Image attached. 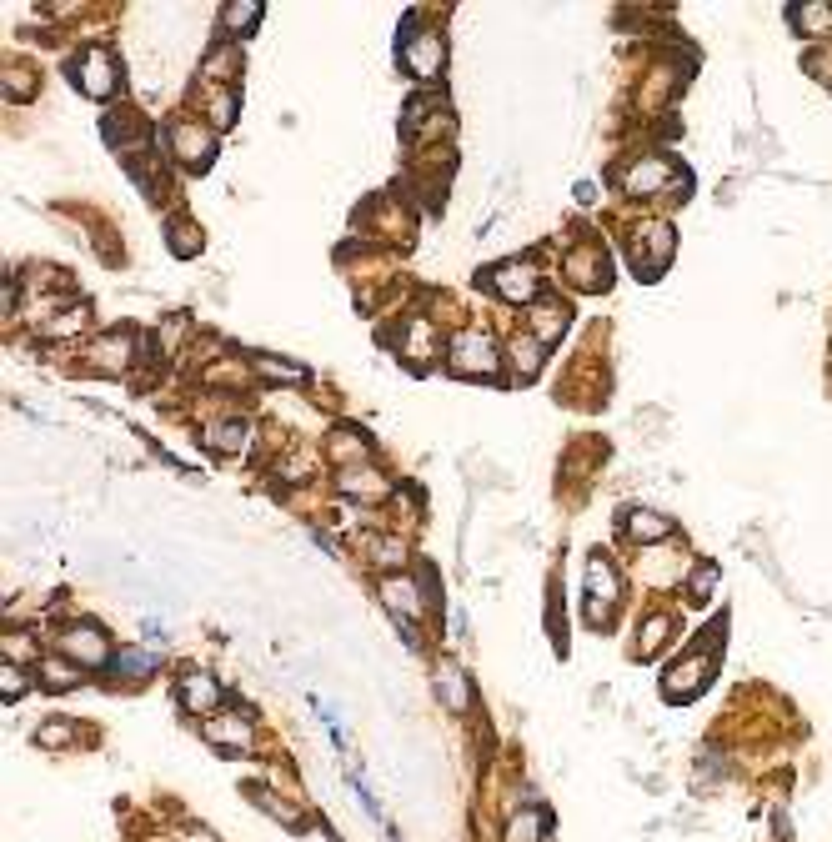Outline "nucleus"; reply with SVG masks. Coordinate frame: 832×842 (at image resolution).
<instances>
[{
    "label": "nucleus",
    "instance_id": "obj_23",
    "mask_svg": "<svg viewBox=\"0 0 832 842\" xmlns=\"http://www.w3.org/2000/svg\"><path fill=\"white\" fill-rule=\"evenodd\" d=\"M106 136H111V141H116L121 151H136V146H146V136H151V131H146V126H141L136 116H111Z\"/></svg>",
    "mask_w": 832,
    "mask_h": 842
},
{
    "label": "nucleus",
    "instance_id": "obj_18",
    "mask_svg": "<svg viewBox=\"0 0 832 842\" xmlns=\"http://www.w3.org/2000/svg\"><path fill=\"white\" fill-rule=\"evenodd\" d=\"M627 537H632V542H662V537H672V522H667L662 512L637 507V512H627Z\"/></svg>",
    "mask_w": 832,
    "mask_h": 842
},
{
    "label": "nucleus",
    "instance_id": "obj_37",
    "mask_svg": "<svg viewBox=\"0 0 832 842\" xmlns=\"http://www.w3.org/2000/svg\"><path fill=\"white\" fill-rule=\"evenodd\" d=\"M231 116H236V101L226 91H216L211 96V126H231Z\"/></svg>",
    "mask_w": 832,
    "mask_h": 842
},
{
    "label": "nucleus",
    "instance_id": "obj_17",
    "mask_svg": "<svg viewBox=\"0 0 832 842\" xmlns=\"http://www.w3.org/2000/svg\"><path fill=\"white\" fill-rule=\"evenodd\" d=\"M567 276L577 281V286H607V266H602V256L592 251V246H582V251H572V261H567Z\"/></svg>",
    "mask_w": 832,
    "mask_h": 842
},
{
    "label": "nucleus",
    "instance_id": "obj_15",
    "mask_svg": "<svg viewBox=\"0 0 832 842\" xmlns=\"http://www.w3.org/2000/svg\"><path fill=\"white\" fill-rule=\"evenodd\" d=\"M341 492L346 497H361V502H381L386 497V477L381 472H371V467H341Z\"/></svg>",
    "mask_w": 832,
    "mask_h": 842
},
{
    "label": "nucleus",
    "instance_id": "obj_27",
    "mask_svg": "<svg viewBox=\"0 0 832 842\" xmlns=\"http://www.w3.org/2000/svg\"><path fill=\"white\" fill-rule=\"evenodd\" d=\"M206 437H211L216 452H241L246 447V427H241V421H221V427H211Z\"/></svg>",
    "mask_w": 832,
    "mask_h": 842
},
{
    "label": "nucleus",
    "instance_id": "obj_25",
    "mask_svg": "<svg viewBox=\"0 0 832 842\" xmlns=\"http://www.w3.org/2000/svg\"><path fill=\"white\" fill-rule=\"evenodd\" d=\"M331 457L346 462V467H351V457L366 462V437H361V432H336V437H331Z\"/></svg>",
    "mask_w": 832,
    "mask_h": 842
},
{
    "label": "nucleus",
    "instance_id": "obj_30",
    "mask_svg": "<svg viewBox=\"0 0 832 842\" xmlns=\"http://www.w3.org/2000/svg\"><path fill=\"white\" fill-rule=\"evenodd\" d=\"M261 21V6H251V0H241V6H226V31H251Z\"/></svg>",
    "mask_w": 832,
    "mask_h": 842
},
{
    "label": "nucleus",
    "instance_id": "obj_28",
    "mask_svg": "<svg viewBox=\"0 0 832 842\" xmlns=\"http://www.w3.org/2000/svg\"><path fill=\"white\" fill-rule=\"evenodd\" d=\"M401 351H406V356H427V351H432V326H427L422 316H411V321H406V341H401Z\"/></svg>",
    "mask_w": 832,
    "mask_h": 842
},
{
    "label": "nucleus",
    "instance_id": "obj_22",
    "mask_svg": "<svg viewBox=\"0 0 832 842\" xmlns=\"http://www.w3.org/2000/svg\"><path fill=\"white\" fill-rule=\"evenodd\" d=\"M6 662H16V667H31L36 672V662H41V647H36V637L31 632H6Z\"/></svg>",
    "mask_w": 832,
    "mask_h": 842
},
{
    "label": "nucleus",
    "instance_id": "obj_6",
    "mask_svg": "<svg viewBox=\"0 0 832 842\" xmlns=\"http://www.w3.org/2000/svg\"><path fill=\"white\" fill-rule=\"evenodd\" d=\"M381 602H386V612L401 617V622H422V617H427V592H422V582H411L406 572H396V577L381 582Z\"/></svg>",
    "mask_w": 832,
    "mask_h": 842
},
{
    "label": "nucleus",
    "instance_id": "obj_40",
    "mask_svg": "<svg viewBox=\"0 0 832 842\" xmlns=\"http://www.w3.org/2000/svg\"><path fill=\"white\" fill-rule=\"evenodd\" d=\"M712 582H717V567H702V572H697V582H692V597H697V602H702V597H707V587H712Z\"/></svg>",
    "mask_w": 832,
    "mask_h": 842
},
{
    "label": "nucleus",
    "instance_id": "obj_33",
    "mask_svg": "<svg viewBox=\"0 0 832 842\" xmlns=\"http://www.w3.org/2000/svg\"><path fill=\"white\" fill-rule=\"evenodd\" d=\"M792 21L807 31H832V6H802V11H792Z\"/></svg>",
    "mask_w": 832,
    "mask_h": 842
},
{
    "label": "nucleus",
    "instance_id": "obj_7",
    "mask_svg": "<svg viewBox=\"0 0 832 842\" xmlns=\"http://www.w3.org/2000/svg\"><path fill=\"white\" fill-rule=\"evenodd\" d=\"M442 36L437 31H416V36H406L401 41V66L416 76V81H432L437 71H442Z\"/></svg>",
    "mask_w": 832,
    "mask_h": 842
},
{
    "label": "nucleus",
    "instance_id": "obj_39",
    "mask_svg": "<svg viewBox=\"0 0 832 842\" xmlns=\"http://www.w3.org/2000/svg\"><path fill=\"white\" fill-rule=\"evenodd\" d=\"M171 236H176V256H191L201 246V231H191V226H171Z\"/></svg>",
    "mask_w": 832,
    "mask_h": 842
},
{
    "label": "nucleus",
    "instance_id": "obj_8",
    "mask_svg": "<svg viewBox=\"0 0 832 842\" xmlns=\"http://www.w3.org/2000/svg\"><path fill=\"white\" fill-rule=\"evenodd\" d=\"M487 286H492L502 301H537V291H542L532 261H507V266H497V271L487 276Z\"/></svg>",
    "mask_w": 832,
    "mask_h": 842
},
{
    "label": "nucleus",
    "instance_id": "obj_19",
    "mask_svg": "<svg viewBox=\"0 0 832 842\" xmlns=\"http://www.w3.org/2000/svg\"><path fill=\"white\" fill-rule=\"evenodd\" d=\"M36 677H41L51 692H66V687L81 682V667H76L71 657H41V662H36Z\"/></svg>",
    "mask_w": 832,
    "mask_h": 842
},
{
    "label": "nucleus",
    "instance_id": "obj_31",
    "mask_svg": "<svg viewBox=\"0 0 832 842\" xmlns=\"http://www.w3.org/2000/svg\"><path fill=\"white\" fill-rule=\"evenodd\" d=\"M0 692H6V702H16L26 692V667L16 662H0Z\"/></svg>",
    "mask_w": 832,
    "mask_h": 842
},
{
    "label": "nucleus",
    "instance_id": "obj_2",
    "mask_svg": "<svg viewBox=\"0 0 832 842\" xmlns=\"http://www.w3.org/2000/svg\"><path fill=\"white\" fill-rule=\"evenodd\" d=\"M56 652L71 657L76 667H111V662H116V657H111V642H106V632H101L96 622H71V627L61 632Z\"/></svg>",
    "mask_w": 832,
    "mask_h": 842
},
{
    "label": "nucleus",
    "instance_id": "obj_5",
    "mask_svg": "<svg viewBox=\"0 0 832 842\" xmlns=\"http://www.w3.org/2000/svg\"><path fill=\"white\" fill-rule=\"evenodd\" d=\"M76 81H81V91H86V96L106 101V96L121 86L116 56H111L106 46H86V51H81V61H76Z\"/></svg>",
    "mask_w": 832,
    "mask_h": 842
},
{
    "label": "nucleus",
    "instance_id": "obj_29",
    "mask_svg": "<svg viewBox=\"0 0 832 842\" xmlns=\"http://www.w3.org/2000/svg\"><path fill=\"white\" fill-rule=\"evenodd\" d=\"M667 632H672V617H647V627H642V647H637V657H652L662 642H667Z\"/></svg>",
    "mask_w": 832,
    "mask_h": 842
},
{
    "label": "nucleus",
    "instance_id": "obj_1",
    "mask_svg": "<svg viewBox=\"0 0 832 842\" xmlns=\"http://www.w3.org/2000/svg\"><path fill=\"white\" fill-rule=\"evenodd\" d=\"M717 657H722V637H717V632H707V637H702V647H697V652H687V657L667 672V687H662V692H667L672 702L697 697V692L707 687V677H712Z\"/></svg>",
    "mask_w": 832,
    "mask_h": 842
},
{
    "label": "nucleus",
    "instance_id": "obj_36",
    "mask_svg": "<svg viewBox=\"0 0 832 842\" xmlns=\"http://www.w3.org/2000/svg\"><path fill=\"white\" fill-rule=\"evenodd\" d=\"M256 366H261L266 376H276V381H306V371H301V366H286V361H271V356H261Z\"/></svg>",
    "mask_w": 832,
    "mask_h": 842
},
{
    "label": "nucleus",
    "instance_id": "obj_24",
    "mask_svg": "<svg viewBox=\"0 0 832 842\" xmlns=\"http://www.w3.org/2000/svg\"><path fill=\"white\" fill-rule=\"evenodd\" d=\"M537 346H542V341L522 336V341H512V351H507V356H512V371H517L522 381H527V376H537V366H542V361H537Z\"/></svg>",
    "mask_w": 832,
    "mask_h": 842
},
{
    "label": "nucleus",
    "instance_id": "obj_3",
    "mask_svg": "<svg viewBox=\"0 0 832 842\" xmlns=\"http://www.w3.org/2000/svg\"><path fill=\"white\" fill-rule=\"evenodd\" d=\"M452 371L457 376H497V346L487 331H457L452 336Z\"/></svg>",
    "mask_w": 832,
    "mask_h": 842
},
{
    "label": "nucleus",
    "instance_id": "obj_32",
    "mask_svg": "<svg viewBox=\"0 0 832 842\" xmlns=\"http://www.w3.org/2000/svg\"><path fill=\"white\" fill-rule=\"evenodd\" d=\"M71 737H76V732H71V722H66V717H51V722L36 732V742H41V747H66Z\"/></svg>",
    "mask_w": 832,
    "mask_h": 842
},
{
    "label": "nucleus",
    "instance_id": "obj_35",
    "mask_svg": "<svg viewBox=\"0 0 832 842\" xmlns=\"http://www.w3.org/2000/svg\"><path fill=\"white\" fill-rule=\"evenodd\" d=\"M81 326H86V311L76 306V311L56 316V321H51V326H41V331H46V336H71V331H81Z\"/></svg>",
    "mask_w": 832,
    "mask_h": 842
},
{
    "label": "nucleus",
    "instance_id": "obj_21",
    "mask_svg": "<svg viewBox=\"0 0 832 842\" xmlns=\"http://www.w3.org/2000/svg\"><path fill=\"white\" fill-rule=\"evenodd\" d=\"M91 361L106 366V371H121V366L131 361V336H101V341L91 346Z\"/></svg>",
    "mask_w": 832,
    "mask_h": 842
},
{
    "label": "nucleus",
    "instance_id": "obj_34",
    "mask_svg": "<svg viewBox=\"0 0 832 842\" xmlns=\"http://www.w3.org/2000/svg\"><path fill=\"white\" fill-rule=\"evenodd\" d=\"M366 547H371V562H376V567H401V562H406V547H401V542H366Z\"/></svg>",
    "mask_w": 832,
    "mask_h": 842
},
{
    "label": "nucleus",
    "instance_id": "obj_38",
    "mask_svg": "<svg viewBox=\"0 0 832 842\" xmlns=\"http://www.w3.org/2000/svg\"><path fill=\"white\" fill-rule=\"evenodd\" d=\"M231 66H236V51H231V46H221V51H216V56L206 61V76H211V81H221V76H226Z\"/></svg>",
    "mask_w": 832,
    "mask_h": 842
},
{
    "label": "nucleus",
    "instance_id": "obj_12",
    "mask_svg": "<svg viewBox=\"0 0 832 842\" xmlns=\"http://www.w3.org/2000/svg\"><path fill=\"white\" fill-rule=\"evenodd\" d=\"M176 697H181V707H186V712H216V702H221V682H216V677H206V672H186V677L176 682Z\"/></svg>",
    "mask_w": 832,
    "mask_h": 842
},
{
    "label": "nucleus",
    "instance_id": "obj_4",
    "mask_svg": "<svg viewBox=\"0 0 832 842\" xmlns=\"http://www.w3.org/2000/svg\"><path fill=\"white\" fill-rule=\"evenodd\" d=\"M617 602H622V577H617V567H612L607 557H592V567H587V617L602 627Z\"/></svg>",
    "mask_w": 832,
    "mask_h": 842
},
{
    "label": "nucleus",
    "instance_id": "obj_11",
    "mask_svg": "<svg viewBox=\"0 0 832 842\" xmlns=\"http://www.w3.org/2000/svg\"><path fill=\"white\" fill-rule=\"evenodd\" d=\"M206 742H211V747H226V752H246V747H251V722L236 717V712H211Z\"/></svg>",
    "mask_w": 832,
    "mask_h": 842
},
{
    "label": "nucleus",
    "instance_id": "obj_10",
    "mask_svg": "<svg viewBox=\"0 0 832 842\" xmlns=\"http://www.w3.org/2000/svg\"><path fill=\"white\" fill-rule=\"evenodd\" d=\"M171 151H176V161L181 166H206L211 161V151H216V136L206 131V126H196V121H176L171 126Z\"/></svg>",
    "mask_w": 832,
    "mask_h": 842
},
{
    "label": "nucleus",
    "instance_id": "obj_20",
    "mask_svg": "<svg viewBox=\"0 0 832 842\" xmlns=\"http://www.w3.org/2000/svg\"><path fill=\"white\" fill-rule=\"evenodd\" d=\"M547 827H552V817H547L542 807H527V812H517V817L507 822V842H542Z\"/></svg>",
    "mask_w": 832,
    "mask_h": 842
},
{
    "label": "nucleus",
    "instance_id": "obj_16",
    "mask_svg": "<svg viewBox=\"0 0 832 842\" xmlns=\"http://www.w3.org/2000/svg\"><path fill=\"white\" fill-rule=\"evenodd\" d=\"M667 176H672V166H667V161H657V156H647V161H637V166L622 176V186H627V191H637V196H647V191L667 186Z\"/></svg>",
    "mask_w": 832,
    "mask_h": 842
},
{
    "label": "nucleus",
    "instance_id": "obj_26",
    "mask_svg": "<svg viewBox=\"0 0 832 842\" xmlns=\"http://www.w3.org/2000/svg\"><path fill=\"white\" fill-rule=\"evenodd\" d=\"M111 667H116L121 677H151V672H156V657L131 647V652H116V662H111Z\"/></svg>",
    "mask_w": 832,
    "mask_h": 842
},
{
    "label": "nucleus",
    "instance_id": "obj_9",
    "mask_svg": "<svg viewBox=\"0 0 832 842\" xmlns=\"http://www.w3.org/2000/svg\"><path fill=\"white\" fill-rule=\"evenodd\" d=\"M667 256H672V226L652 221V226H642L632 236V266H642L647 276H657L667 266Z\"/></svg>",
    "mask_w": 832,
    "mask_h": 842
},
{
    "label": "nucleus",
    "instance_id": "obj_13",
    "mask_svg": "<svg viewBox=\"0 0 832 842\" xmlns=\"http://www.w3.org/2000/svg\"><path fill=\"white\" fill-rule=\"evenodd\" d=\"M562 331H567V306H562V301H537V306H532V341L552 346Z\"/></svg>",
    "mask_w": 832,
    "mask_h": 842
},
{
    "label": "nucleus",
    "instance_id": "obj_14",
    "mask_svg": "<svg viewBox=\"0 0 832 842\" xmlns=\"http://www.w3.org/2000/svg\"><path fill=\"white\" fill-rule=\"evenodd\" d=\"M437 692H442V702H447L452 712H467V707H472V687H467V672H462L457 662H442V667H437Z\"/></svg>",
    "mask_w": 832,
    "mask_h": 842
}]
</instances>
